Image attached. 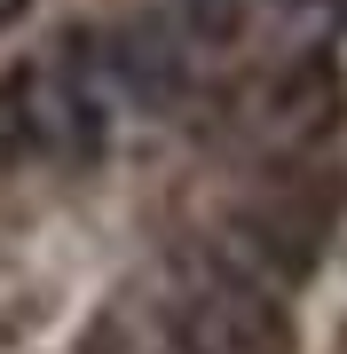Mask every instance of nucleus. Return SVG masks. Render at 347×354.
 Masks as SVG:
<instances>
[{
	"instance_id": "f257e3e1",
	"label": "nucleus",
	"mask_w": 347,
	"mask_h": 354,
	"mask_svg": "<svg viewBox=\"0 0 347 354\" xmlns=\"http://www.w3.org/2000/svg\"><path fill=\"white\" fill-rule=\"evenodd\" d=\"M323 244H332V205L316 189H269L253 205H237L229 213V244H221V260L244 268V276H260L269 291H300L323 268Z\"/></svg>"
},
{
	"instance_id": "f03ea898",
	"label": "nucleus",
	"mask_w": 347,
	"mask_h": 354,
	"mask_svg": "<svg viewBox=\"0 0 347 354\" xmlns=\"http://www.w3.org/2000/svg\"><path fill=\"white\" fill-rule=\"evenodd\" d=\"M197 330H206V354H300V330H292V307L284 291H269L260 276L213 260L206 283H197Z\"/></svg>"
},
{
	"instance_id": "7ed1b4c3",
	"label": "nucleus",
	"mask_w": 347,
	"mask_h": 354,
	"mask_svg": "<svg viewBox=\"0 0 347 354\" xmlns=\"http://www.w3.org/2000/svg\"><path fill=\"white\" fill-rule=\"evenodd\" d=\"M339 102H347V87H339V64L332 55H300V64H284L276 71V87H269V134L284 142V150H308V142H323L339 127Z\"/></svg>"
},
{
	"instance_id": "20e7f679",
	"label": "nucleus",
	"mask_w": 347,
	"mask_h": 354,
	"mask_svg": "<svg viewBox=\"0 0 347 354\" xmlns=\"http://www.w3.org/2000/svg\"><path fill=\"white\" fill-rule=\"evenodd\" d=\"M118 71H127V87L142 102H166L181 87V55H174V39L158 16H142V24H127V39H118Z\"/></svg>"
},
{
	"instance_id": "39448f33",
	"label": "nucleus",
	"mask_w": 347,
	"mask_h": 354,
	"mask_svg": "<svg viewBox=\"0 0 347 354\" xmlns=\"http://www.w3.org/2000/svg\"><path fill=\"white\" fill-rule=\"evenodd\" d=\"M181 16H190V32H197V39H237L244 0H181Z\"/></svg>"
},
{
	"instance_id": "423d86ee",
	"label": "nucleus",
	"mask_w": 347,
	"mask_h": 354,
	"mask_svg": "<svg viewBox=\"0 0 347 354\" xmlns=\"http://www.w3.org/2000/svg\"><path fill=\"white\" fill-rule=\"evenodd\" d=\"M24 8H32V0H0V32H8V24H16Z\"/></svg>"
}]
</instances>
